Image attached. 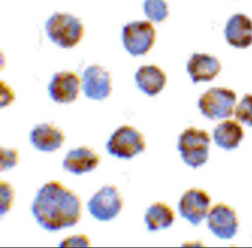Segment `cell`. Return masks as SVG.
Returning a JSON list of instances; mask_svg holds the SVG:
<instances>
[{"label": "cell", "instance_id": "cell-21", "mask_svg": "<svg viewBox=\"0 0 252 248\" xmlns=\"http://www.w3.org/2000/svg\"><path fill=\"white\" fill-rule=\"evenodd\" d=\"M0 193H1V215L5 214L7 211L11 208L15 193L12 186L5 181H1L0 183Z\"/></svg>", "mask_w": 252, "mask_h": 248}, {"label": "cell", "instance_id": "cell-18", "mask_svg": "<svg viewBox=\"0 0 252 248\" xmlns=\"http://www.w3.org/2000/svg\"><path fill=\"white\" fill-rule=\"evenodd\" d=\"M175 220L174 211L162 202H156L147 209L145 214L148 230L151 231L166 229L172 225Z\"/></svg>", "mask_w": 252, "mask_h": 248}, {"label": "cell", "instance_id": "cell-4", "mask_svg": "<svg viewBox=\"0 0 252 248\" xmlns=\"http://www.w3.org/2000/svg\"><path fill=\"white\" fill-rule=\"evenodd\" d=\"M236 94L223 87L211 88L201 95L198 108L204 116L210 120H222L231 116L235 111Z\"/></svg>", "mask_w": 252, "mask_h": 248}, {"label": "cell", "instance_id": "cell-6", "mask_svg": "<svg viewBox=\"0 0 252 248\" xmlns=\"http://www.w3.org/2000/svg\"><path fill=\"white\" fill-rule=\"evenodd\" d=\"M122 39L132 56L145 55L155 42V29L148 21H133L124 26Z\"/></svg>", "mask_w": 252, "mask_h": 248}, {"label": "cell", "instance_id": "cell-2", "mask_svg": "<svg viewBox=\"0 0 252 248\" xmlns=\"http://www.w3.org/2000/svg\"><path fill=\"white\" fill-rule=\"evenodd\" d=\"M46 30L51 40L63 48L76 46L84 34L80 20L67 13L52 14L46 21Z\"/></svg>", "mask_w": 252, "mask_h": 248}, {"label": "cell", "instance_id": "cell-1", "mask_svg": "<svg viewBox=\"0 0 252 248\" xmlns=\"http://www.w3.org/2000/svg\"><path fill=\"white\" fill-rule=\"evenodd\" d=\"M32 213L44 229L56 231L76 225L81 218L82 202L78 194L51 181L42 186L32 204Z\"/></svg>", "mask_w": 252, "mask_h": 248}, {"label": "cell", "instance_id": "cell-24", "mask_svg": "<svg viewBox=\"0 0 252 248\" xmlns=\"http://www.w3.org/2000/svg\"><path fill=\"white\" fill-rule=\"evenodd\" d=\"M15 100V93L3 81L1 82V107L9 106Z\"/></svg>", "mask_w": 252, "mask_h": 248}, {"label": "cell", "instance_id": "cell-13", "mask_svg": "<svg viewBox=\"0 0 252 248\" xmlns=\"http://www.w3.org/2000/svg\"><path fill=\"white\" fill-rule=\"evenodd\" d=\"M187 69L193 83L209 82L220 73L221 64L213 56L206 53H194L190 57Z\"/></svg>", "mask_w": 252, "mask_h": 248}, {"label": "cell", "instance_id": "cell-5", "mask_svg": "<svg viewBox=\"0 0 252 248\" xmlns=\"http://www.w3.org/2000/svg\"><path fill=\"white\" fill-rule=\"evenodd\" d=\"M106 146L112 156L130 159L146 149V143L140 131L126 125L113 133Z\"/></svg>", "mask_w": 252, "mask_h": 248}, {"label": "cell", "instance_id": "cell-23", "mask_svg": "<svg viewBox=\"0 0 252 248\" xmlns=\"http://www.w3.org/2000/svg\"><path fill=\"white\" fill-rule=\"evenodd\" d=\"M90 241L85 235H75L63 240L59 247L62 248H78V247H89Z\"/></svg>", "mask_w": 252, "mask_h": 248}, {"label": "cell", "instance_id": "cell-8", "mask_svg": "<svg viewBox=\"0 0 252 248\" xmlns=\"http://www.w3.org/2000/svg\"><path fill=\"white\" fill-rule=\"evenodd\" d=\"M206 218L208 227L218 238L231 239L237 233L239 220L231 206L223 203L216 204L209 210Z\"/></svg>", "mask_w": 252, "mask_h": 248}, {"label": "cell", "instance_id": "cell-22", "mask_svg": "<svg viewBox=\"0 0 252 248\" xmlns=\"http://www.w3.org/2000/svg\"><path fill=\"white\" fill-rule=\"evenodd\" d=\"M19 159L18 151L15 149L3 148L0 150V168L1 171L8 170L16 165Z\"/></svg>", "mask_w": 252, "mask_h": 248}, {"label": "cell", "instance_id": "cell-19", "mask_svg": "<svg viewBox=\"0 0 252 248\" xmlns=\"http://www.w3.org/2000/svg\"><path fill=\"white\" fill-rule=\"evenodd\" d=\"M144 11L150 20L162 22L168 16V7L165 0H146Z\"/></svg>", "mask_w": 252, "mask_h": 248}, {"label": "cell", "instance_id": "cell-12", "mask_svg": "<svg viewBox=\"0 0 252 248\" xmlns=\"http://www.w3.org/2000/svg\"><path fill=\"white\" fill-rule=\"evenodd\" d=\"M224 35L230 46L247 48L252 44V20L243 14H235L227 21Z\"/></svg>", "mask_w": 252, "mask_h": 248}, {"label": "cell", "instance_id": "cell-20", "mask_svg": "<svg viewBox=\"0 0 252 248\" xmlns=\"http://www.w3.org/2000/svg\"><path fill=\"white\" fill-rule=\"evenodd\" d=\"M234 114L238 121L252 126V94L244 95L240 103L235 106Z\"/></svg>", "mask_w": 252, "mask_h": 248}, {"label": "cell", "instance_id": "cell-15", "mask_svg": "<svg viewBox=\"0 0 252 248\" xmlns=\"http://www.w3.org/2000/svg\"><path fill=\"white\" fill-rule=\"evenodd\" d=\"M30 138L32 145L38 150L52 151L60 147L65 140V135L57 126L44 123L32 130Z\"/></svg>", "mask_w": 252, "mask_h": 248}, {"label": "cell", "instance_id": "cell-10", "mask_svg": "<svg viewBox=\"0 0 252 248\" xmlns=\"http://www.w3.org/2000/svg\"><path fill=\"white\" fill-rule=\"evenodd\" d=\"M82 88L87 97L102 100L111 93V77L109 71L99 65H92L84 71Z\"/></svg>", "mask_w": 252, "mask_h": 248}, {"label": "cell", "instance_id": "cell-16", "mask_svg": "<svg viewBox=\"0 0 252 248\" xmlns=\"http://www.w3.org/2000/svg\"><path fill=\"white\" fill-rule=\"evenodd\" d=\"M213 138L219 147L226 151L237 148L244 138V130L240 123L225 120L218 124L213 131Z\"/></svg>", "mask_w": 252, "mask_h": 248}, {"label": "cell", "instance_id": "cell-3", "mask_svg": "<svg viewBox=\"0 0 252 248\" xmlns=\"http://www.w3.org/2000/svg\"><path fill=\"white\" fill-rule=\"evenodd\" d=\"M211 138L204 130L189 127L178 138V147L184 163L197 169L209 159V145Z\"/></svg>", "mask_w": 252, "mask_h": 248}, {"label": "cell", "instance_id": "cell-11", "mask_svg": "<svg viewBox=\"0 0 252 248\" xmlns=\"http://www.w3.org/2000/svg\"><path fill=\"white\" fill-rule=\"evenodd\" d=\"M81 82L78 75L72 71L56 73L49 84L50 96L58 103L72 102L78 98Z\"/></svg>", "mask_w": 252, "mask_h": 248}, {"label": "cell", "instance_id": "cell-17", "mask_svg": "<svg viewBox=\"0 0 252 248\" xmlns=\"http://www.w3.org/2000/svg\"><path fill=\"white\" fill-rule=\"evenodd\" d=\"M135 81L139 89L144 93L149 96H155L166 85V76L158 66H142L136 71Z\"/></svg>", "mask_w": 252, "mask_h": 248}, {"label": "cell", "instance_id": "cell-14", "mask_svg": "<svg viewBox=\"0 0 252 248\" xmlns=\"http://www.w3.org/2000/svg\"><path fill=\"white\" fill-rule=\"evenodd\" d=\"M99 162L100 157L93 149L81 146L68 151L63 161V168L72 174H82L94 170Z\"/></svg>", "mask_w": 252, "mask_h": 248}, {"label": "cell", "instance_id": "cell-7", "mask_svg": "<svg viewBox=\"0 0 252 248\" xmlns=\"http://www.w3.org/2000/svg\"><path fill=\"white\" fill-rule=\"evenodd\" d=\"M122 207V197L115 185L103 186L88 203L90 214L101 221L114 219L121 212Z\"/></svg>", "mask_w": 252, "mask_h": 248}, {"label": "cell", "instance_id": "cell-9", "mask_svg": "<svg viewBox=\"0 0 252 248\" xmlns=\"http://www.w3.org/2000/svg\"><path fill=\"white\" fill-rule=\"evenodd\" d=\"M211 198L207 192L200 188L187 190L181 197L178 210L182 217L192 225H198L206 218L210 210Z\"/></svg>", "mask_w": 252, "mask_h": 248}]
</instances>
